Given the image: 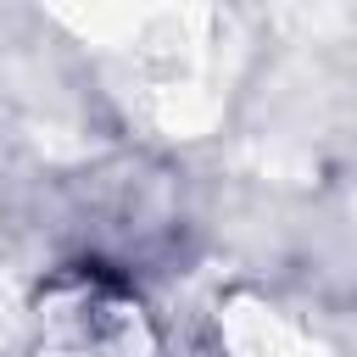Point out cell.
Listing matches in <instances>:
<instances>
[{
	"mask_svg": "<svg viewBox=\"0 0 357 357\" xmlns=\"http://www.w3.org/2000/svg\"><path fill=\"white\" fill-rule=\"evenodd\" d=\"M39 357H151V329L123 284L78 273L39 307Z\"/></svg>",
	"mask_w": 357,
	"mask_h": 357,
	"instance_id": "1",
	"label": "cell"
}]
</instances>
